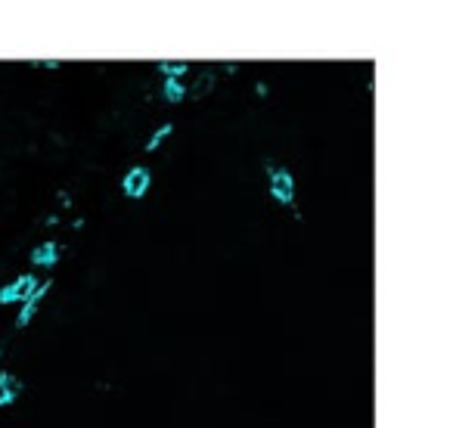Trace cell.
I'll list each match as a JSON object with an SVG mask.
<instances>
[{
    "label": "cell",
    "instance_id": "cell-3",
    "mask_svg": "<svg viewBox=\"0 0 453 428\" xmlns=\"http://www.w3.org/2000/svg\"><path fill=\"white\" fill-rule=\"evenodd\" d=\"M37 276H31V273H25V276H16L10 285H3L0 289V304H16V301H25V298L31 295V292L37 289Z\"/></svg>",
    "mask_w": 453,
    "mask_h": 428
},
{
    "label": "cell",
    "instance_id": "cell-2",
    "mask_svg": "<svg viewBox=\"0 0 453 428\" xmlns=\"http://www.w3.org/2000/svg\"><path fill=\"white\" fill-rule=\"evenodd\" d=\"M149 186H152V171H149L146 165L130 167L121 177V190H124V196H130V198H143L149 192Z\"/></svg>",
    "mask_w": 453,
    "mask_h": 428
},
{
    "label": "cell",
    "instance_id": "cell-6",
    "mask_svg": "<svg viewBox=\"0 0 453 428\" xmlns=\"http://www.w3.org/2000/svg\"><path fill=\"white\" fill-rule=\"evenodd\" d=\"M19 391H22V382L10 372H0V407H10L19 397Z\"/></svg>",
    "mask_w": 453,
    "mask_h": 428
},
{
    "label": "cell",
    "instance_id": "cell-10",
    "mask_svg": "<svg viewBox=\"0 0 453 428\" xmlns=\"http://www.w3.org/2000/svg\"><path fill=\"white\" fill-rule=\"evenodd\" d=\"M205 81H199L196 87H192V96H202L205 90H211V84H214V78H211V74H202Z\"/></svg>",
    "mask_w": 453,
    "mask_h": 428
},
{
    "label": "cell",
    "instance_id": "cell-1",
    "mask_svg": "<svg viewBox=\"0 0 453 428\" xmlns=\"http://www.w3.org/2000/svg\"><path fill=\"white\" fill-rule=\"evenodd\" d=\"M267 171H270V196L276 198L279 205H292V202H295V180H292L289 167L267 165Z\"/></svg>",
    "mask_w": 453,
    "mask_h": 428
},
{
    "label": "cell",
    "instance_id": "cell-9",
    "mask_svg": "<svg viewBox=\"0 0 453 428\" xmlns=\"http://www.w3.org/2000/svg\"><path fill=\"white\" fill-rule=\"evenodd\" d=\"M186 68H190L186 62H171V59H161L159 62V72L168 74V78H177V81H180V74H186Z\"/></svg>",
    "mask_w": 453,
    "mask_h": 428
},
{
    "label": "cell",
    "instance_id": "cell-7",
    "mask_svg": "<svg viewBox=\"0 0 453 428\" xmlns=\"http://www.w3.org/2000/svg\"><path fill=\"white\" fill-rule=\"evenodd\" d=\"M161 96H165L168 103H183V96H186V87L180 84L177 78H165V87H161Z\"/></svg>",
    "mask_w": 453,
    "mask_h": 428
},
{
    "label": "cell",
    "instance_id": "cell-8",
    "mask_svg": "<svg viewBox=\"0 0 453 428\" xmlns=\"http://www.w3.org/2000/svg\"><path fill=\"white\" fill-rule=\"evenodd\" d=\"M171 134H174V124H161V128L155 130V134H152V136H149V140H146V152H155V149H159L161 143H165V140H168V136H171Z\"/></svg>",
    "mask_w": 453,
    "mask_h": 428
},
{
    "label": "cell",
    "instance_id": "cell-5",
    "mask_svg": "<svg viewBox=\"0 0 453 428\" xmlns=\"http://www.w3.org/2000/svg\"><path fill=\"white\" fill-rule=\"evenodd\" d=\"M59 261V245L56 242H41L37 248H31V264L34 267H53Z\"/></svg>",
    "mask_w": 453,
    "mask_h": 428
},
{
    "label": "cell",
    "instance_id": "cell-4",
    "mask_svg": "<svg viewBox=\"0 0 453 428\" xmlns=\"http://www.w3.org/2000/svg\"><path fill=\"white\" fill-rule=\"evenodd\" d=\"M50 289H53V283H41L28 298H25V301H22V310H19V316H16V326H28L31 316L37 314V307H41V301L47 298Z\"/></svg>",
    "mask_w": 453,
    "mask_h": 428
}]
</instances>
